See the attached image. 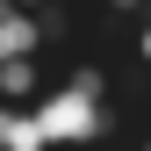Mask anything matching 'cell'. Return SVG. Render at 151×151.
Segmentation results:
<instances>
[{
  "instance_id": "8992f818",
  "label": "cell",
  "mask_w": 151,
  "mask_h": 151,
  "mask_svg": "<svg viewBox=\"0 0 151 151\" xmlns=\"http://www.w3.org/2000/svg\"><path fill=\"white\" fill-rule=\"evenodd\" d=\"M7 7H29V14H36V7H43V0H7Z\"/></svg>"
},
{
  "instance_id": "52a82bcc",
  "label": "cell",
  "mask_w": 151,
  "mask_h": 151,
  "mask_svg": "<svg viewBox=\"0 0 151 151\" xmlns=\"http://www.w3.org/2000/svg\"><path fill=\"white\" fill-rule=\"evenodd\" d=\"M0 137H7V101H0Z\"/></svg>"
},
{
  "instance_id": "277c9868",
  "label": "cell",
  "mask_w": 151,
  "mask_h": 151,
  "mask_svg": "<svg viewBox=\"0 0 151 151\" xmlns=\"http://www.w3.org/2000/svg\"><path fill=\"white\" fill-rule=\"evenodd\" d=\"M0 151H50L43 144V129H36L29 108H7V137H0Z\"/></svg>"
},
{
  "instance_id": "5b68a950",
  "label": "cell",
  "mask_w": 151,
  "mask_h": 151,
  "mask_svg": "<svg viewBox=\"0 0 151 151\" xmlns=\"http://www.w3.org/2000/svg\"><path fill=\"white\" fill-rule=\"evenodd\" d=\"M72 93H79V101H108V72L101 65H72V79H65Z\"/></svg>"
},
{
  "instance_id": "7a4b0ae2",
  "label": "cell",
  "mask_w": 151,
  "mask_h": 151,
  "mask_svg": "<svg viewBox=\"0 0 151 151\" xmlns=\"http://www.w3.org/2000/svg\"><path fill=\"white\" fill-rule=\"evenodd\" d=\"M36 50H43V29H36V14L0 0V65H7V58H36Z\"/></svg>"
},
{
  "instance_id": "6da1fadb",
  "label": "cell",
  "mask_w": 151,
  "mask_h": 151,
  "mask_svg": "<svg viewBox=\"0 0 151 151\" xmlns=\"http://www.w3.org/2000/svg\"><path fill=\"white\" fill-rule=\"evenodd\" d=\"M29 115H36V129H43V144H93V137H115V108H108V101H79L72 86H50Z\"/></svg>"
},
{
  "instance_id": "3957f363",
  "label": "cell",
  "mask_w": 151,
  "mask_h": 151,
  "mask_svg": "<svg viewBox=\"0 0 151 151\" xmlns=\"http://www.w3.org/2000/svg\"><path fill=\"white\" fill-rule=\"evenodd\" d=\"M29 93H43V65H36V58H7V65H0V101L22 108Z\"/></svg>"
}]
</instances>
